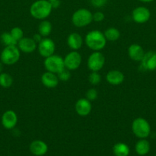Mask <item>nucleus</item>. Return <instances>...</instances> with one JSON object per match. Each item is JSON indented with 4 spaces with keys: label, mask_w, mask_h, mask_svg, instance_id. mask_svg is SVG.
Returning a JSON list of instances; mask_svg holds the SVG:
<instances>
[{
    "label": "nucleus",
    "mask_w": 156,
    "mask_h": 156,
    "mask_svg": "<svg viewBox=\"0 0 156 156\" xmlns=\"http://www.w3.org/2000/svg\"><path fill=\"white\" fill-rule=\"evenodd\" d=\"M84 42L90 50L93 51H101L105 48L107 41L102 31L93 30L86 34Z\"/></svg>",
    "instance_id": "nucleus-1"
},
{
    "label": "nucleus",
    "mask_w": 156,
    "mask_h": 156,
    "mask_svg": "<svg viewBox=\"0 0 156 156\" xmlns=\"http://www.w3.org/2000/svg\"><path fill=\"white\" fill-rule=\"evenodd\" d=\"M53 8L48 0H37L31 5V15L37 20H45L51 13Z\"/></svg>",
    "instance_id": "nucleus-2"
},
{
    "label": "nucleus",
    "mask_w": 156,
    "mask_h": 156,
    "mask_svg": "<svg viewBox=\"0 0 156 156\" xmlns=\"http://www.w3.org/2000/svg\"><path fill=\"white\" fill-rule=\"evenodd\" d=\"M132 131L139 139H146L151 133V126L146 119L137 117L132 123Z\"/></svg>",
    "instance_id": "nucleus-3"
},
{
    "label": "nucleus",
    "mask_w": 156,
    "mask_h": 156,
    "mask_svg": "<svg viewBox=\"0 0 156 156\" xmlns=\"http://www.w3.org/2000/svg\"><path fill=\"white\" fill-rule=\"evenodd\" d=\"M71 21L76 27H87L93 21V13L87 9H79L72 15Z\"/></svg>",
    "instance_id": "nucleus-4"
},
{
    "label": "nucleus",
    "mask_w": 156,
    "mask_h": 156,
    "mask_svg": "<svg viewBox=\"0 0 156 156\" xmlns=\"http://www.w3.org/2000/svg\"><path fill=\"white\" fill-rule=\"evenodd\" d=\"M21 51L16 46L5 47L0 54V60L4 65L12 66L20 59Z\"/></svg>",
    "instance_id": "nucleus-5"
},
{
    "label": "nucleus",
    "mask_w": 156,
    "mask_h": 156,
    "mask_svg": "<svg viewBox=\"0 0 156 156\" xmlns=\"http://www.w3.org/2000/svg\"><path fill=\"white\" fill-rule=\"evenodd\" d=\"M44 66L46 71L58 74L65 68L64 58L59 55L53 54L48 57L44 58Z\"/></svg>",
    "instance_id": "nucleus-6"
},
{
    "label": "nucleus",
    "mask_w": 156,
    "mask_h": 156,
    "mask_svg": "<svg viewBox=\"0 0 156 156\" xmlns=\"http://www.w3.org/2000/svg\"><path fill=\"white\" fill-rule=\"evenodd\" d=\"M106 59L100 51H93L87 59V65L91 72H99L103 68Z\"/></svg>",
    "instance_id": "nucleus-7"
},
{
    "label": "nucleus",
    "mask_w": 156,
    "mask_h": 156,
    "mask_svg": "<svg viewBox=\"0 0 156 156\" xmlns=\"http://www.w3.org/2000/svg\"><path fill=\"white\" fill-rule=\"evenodd\" d=\"M64 66L70 71H74L77 69L82 62V56L80 53L76 50H72L69 52L64 58Z\"/></svg>",
    "instance_id": "nucleus-8"
},
{
    "label": "nucleus",
    "mask_w": 156,
    "mask_h": 156,
    "mask_svg": "<svg viewBox=\"0 0 156 156\" xmlns=\"http://www.w3.org/2000/svg\"><path fill=\"white\" fill-rule=\"evenodd\" d=\"M38 50L40 56L46 58L54 54L55 46L54 41L49 37H44L38 44Z\"/></svg>",
    "instance_id": "nucleus-9"
},
{
    "label": "nucleus",
    "mask_w": 156,
    "mask_h": 156,
    "mask_svg": "<svg viewBox=\"0 0 156 156\" xmlns=\"http://www.w3.org/2000/svg\"><path fill=\"white\" fill-rule=\"evenodd\" d=\"M131 17L137 24H145L149 21L151 18V12L145 6H139L133 9Z\"/></svg>",
    "instance_id": "nucleus-10"
},
{
    "label": "nucleus",
    "mask_w": 156,
    "mask_h": 156,
    "mask_svg": "<svg viewBox=\"0 0 156 156\" xmlns=\"http://www.w3.org/2000/svg\"><path fill=\"white\" fill-rule=\"evenodd\" d=\"M140 62V70L142 71L156 70V53L154 51H148L145 53V55Z\"/></svg>",
    "instance_id": "nucleus-11"
},
{
    "label": "nucleus",
    "mask_w": 156,
    "mask_h": 156,
    "mask_svg": "<svg viewBox=\"0 0 156 156\" xmlns=\"http://www.w3.org/2000/svg\"><path fill=\"white\" fill-rule=\"evenodd\" d=\"M1 123L3 127L6 129H12L18 123V116L12 110H8L3 113L2 116Z\"/></svg>",
    "instance_id": "nucleus-12"
},
{
    "label": "nucleus",
    "mask_w": 156,
    "mask_h": 156,
    "mask_svg": "<svg viewBox=\"0 0 156 156\" xmlns=\"http://www.w3.org/2000/svg\"><path fill=\"white\" fill-rule=\"evenodd\" d=\"M92 111L91 101L85 98H80L75 104V111L80 117H87Z\"/></svg>",
    "instance_id": "nucleus-13"
},
{
    "label": "nucleus",
    "mask_w": 156,
    "mask_h": 156,
    "mask_svg": "<svg viewBox=\"0 0 156 156\" xmlns=\"http://www.w3.org/2000/svg\"><path fill=\"white\" fill-rule=\"evenodd\" d=\"M17 47L24 53H32L38 48V44L32 37H22L18 41Z\"/></svg>",
    "instance_id": "nucleus-14"
},
{
    "label": "nucleus",
    "mask_w": 156,
    "mask_h": 156,
    "mask_svg": "<svg viewBox=\"0 0 156 156\" xmlns=\"http://www.w3.org/2000/svg\"><path fill=\"white\" fill-rule=\"evenodd\" d=\"M30 152L35 156H43L48 151V146L47 143L40 140H34L29 146Z\"/></svg>",
    "instance_id": "nucleus-15"
},
{
    "label": "nucleus",
    "mask_w": 156,
    "mask_h": 156,
    "mask_svg": "<svg viewBox=\"0 0 156 156\" xmlns=\"http://www.w3.org/2000/svg\"><path fill=\"white\" fill-rule=\"evenodd\" d=\"M59 79L58 75L50 72H45L41 77V82L44 87L48 88H54L59 84Z\"/></svg>",
    "instance_id": "nucleus-16"
},
{
    "label": "nucleus",
    "mask_w": 156,
    "mask_h": 156,
    "mask_svg": "<svg viewBox=\"0 0 156 156\" xmlns=\"http://www.w3.org/2000/svg\"><path fill=\"white\" fill-rule=\"evenodd\" d=\"M125 76L121 71L117 69L110 70L106 76V80L111 85H119L124 82Z\"/></svg>",
    "instance_id": "nucleus-17"
},
{
    "label": "nucleus",
    "mask_w": 156,
    "mask_h": 156,
    "mask_svg": "<svg viewBox=\"0 0 156 156\" xmlns=\"http://www.w3.org/2000/svg\"><path fill=\"white\" fill-rule=\"evenodd\" d=\"M67 46L72 50H79L84 44V39L80 34L73 32L70 34L67 39Z\"/></svg>",
    "instance_id": "nucleus-18"
},
{
    "label": "nucleus",
    "mask_w": 156,
    "mask_h": 156,
    "mask_svg": "<svg viewBox=\"0 0 156 156\" xmlns=\"http://www.w3.org/2000/svg\"><path fill=\"white\" fill-rule=\"evenodd\" d=\"M145 52L141 45L138 44H132L128 47V55L132 60L135 62H141Z\"/></svg>",
    "instance_id": "nucleus-19"
},
{
    "label": "nucleus",
    "mask_w": 156,
    "mask_h": 156,
    "mask_svg": "<svg viewBox=\"0 0 156 156\" xmlns=\"http://www.w3.org/2000/svg\"><path fill=\"white\" fill-rule=\"evenodd\" d=\"M150 148L151 146L148 140L145 139H140L135 146V150L139 155L144 156L149 152Z\"/></svg>",
    "instance_id": "nucleus-20"
},
{
    "label": "nucleus",
    "mask_w": 156,
    "mask_h": 156,
    "mask_svg": "<svg viewBox=\"0 0 156 156\" xmlns=\"http://www.w3.org/2000/svg\"><path fill=\"white\" fill-rule=\"evenodd\" d=\"M113 152L115 156H128L130 149L125 143H117L113 146Z\"/></svg>",
    "instance_id": "nucleus-21"
},
{
    "label": "nucleus",
    "mask_w": 156,
    "mask_h": 156,
    "mask_svg": "<svg viewBox=\"0 0 156 156\" xmlns=\"http://www.w3.org/2000/svg\"><path fill=\"white\" fill-rule=\"evenodd\" d=\"M52 31V24L47 20H42L38 25V33L43 37H47Z\"/></svg>",
    "instance_id": "nucleus-22"
},
{
    "label": "nucleus",
    "mask_w": 156,
    "mask_h": 156,
    "mask_svg": "<svg viewBox=\"0 0 156 156\" xmlns=\"http://www.w3.org/2000/svg\"><path fill=\"white\" fill-rule=\"evenodd\" d=\"M104 36H105L106 39L107 41H110V42H114V41H118L120 38L121 34L119 29L116 27H109L106 30L104 31Z\"/></svg>",
    "instance_id": "nucleus-23"
},
{
    "label": "nucleus",
    "mask_w": 156,
    "mask_h": 156,
    "mask_svg": "<svg viewBox=\"0 0 156 156\" xmlns=\"http://www.w3.org/2000/svg\"><path fill=\"white\" fill-rule=\"evenodd\" d=\"M13 84V78L11 75L6 73H0V86L2 88H10Z\"/></svg>",
    "instance_id": "nucleus-24"
},
{
    "label": "nucleus",
    "mask_w": 156,
    "mask_h": 156,
    "mask_svg": "<svg viewBox=\"0 0 156 156\" xmlns=\"http://www.w3.org/2000/svg\"><path fill=\"white\" fill-rule=\"evenodd\" d=\"M1 41L6 47L7 46H16L18 41L12 36L10 32H4L1 35Z\"/></svg>",
    "instance_id": "nucleus-25"
},
{
    "label": "nucleus",
    "mask_w": 156,
    "mask_h": 156,
    "mask_svg": "<svg viewBox=\"0 0 156 156\" xmlns=\"http://www.w3.org/2000/svg\"><path fill=\"white\" fill-rule=\"evenodd\" d=\"M88 81L92 85H98L101 82V76L98 72H91L88 76Z\"/></svg>",
    "instance_id": "nucleus-26"
},
{
    "label": "nucleus",
    "mask_w": 156,
    "mask_h": 156,
    "mask_svg": "<svg viewBox=\"0 0 156 156\" xmlns=\"http://www.w3.org/2000/svg\"><path fill=\"white\" fill-rule=\"evenodd\" d=\"M10 34L17 41H20L21 38L24 37V32L22 29L19 27H14L13 28L11 29Z\"/></svg>",
    "instance_id": "nucleus-27"
},
{
    "label": "nucleus",
    "mask_w": 156,
    "mask_h": 156,
    "mask_svg": "<svg viewBox=\"0 0 156 156\" xmlns=\"http://www.w3.org/2000/svg\"><path fill=\"white\" fill-rule=\"evenodd\" d=\"M57 75H58V77L59 79V80L62 81V82H67V81H68L71 78V73H70V70L66 68L61 70Z\"/></svg>",
    "instance_id": "nucleus-28"
},
{
    "label": "nucleus",
    "mask_w": 156,
    "mask_h": 156,
    "mask_svg": "<svg viewBox=\"0 0 156 156\" xmlns=\"http://www.w3.org/2000/svg\"><path fill=\"white\" fill-rule=\"evenodd\" d=\"M98 97V92L96 89L95 88H90L87 90V93H86V98L88 99L90 101H95Z\"/></svg>",
    "instance_id": "nucleus-29"
},
{
    "label": "nucleus",
    "mask_w": 156,
    "mask_h": 156,
    "mask_svg": "<svg viewBox=\"0 0 156 156\" xmlns=\"http://www.w3.org/2000/svg\"><path fill=\"white\" fill-rule=\"evenodd\" d=\"M90 2L94 8L99 9V8L105 6L108 2V0H90Z\"/></svg>",
    "instance_id": "nucleus-30"
},
{
    "label": "nucleus",
    "mask_w": 156,
    "mask_h": 156,
    "mask_svg": "<svg viewBox=\"0 0 156 156\" xmlns=\"http://www.w3.org/2000/svg\"><path fill=\"white\" fill-rule=\"evenodd\" d=\"M105 18V15L102 12H96L93 14V21L95 22H101Z\"/></svg>",
    "instance_id": "nucleus-31"
},
{
    "label": "nucleus",
    "mask_w": 156,
    "mask_h": 156,
    "mask_svg": "<svg viewBox=\"0 0 156 156\" xmlns=\"http://www.w3.org/2000/svg\"><path fill=\"white\" fill-rule=\"evenodd\" d=\"M32 38H33V40L37 43V44H38V43H39L44 37H43L39 33H38V34H35L33 35V37H32Z\"/></svg>",
    "instance_id": "nucleus-32"
},
{
    "label": "nucleus",
    "mask_w": 156,
    "mask_h": 156,
    "mask_svg": "<svg viewBox=\"0 0 156 156\" xmlns=\"http://www.w3.org/2000/svg\"><path fill=\"white\" fill-rule=\"evenodd\" d=\"M51 3V5H52V8L54 9H58V7L60 6V5H61V2H60V0H57V1H54V2H52Z\"/></svg>",
    "instance_id": "nucleus-33"
},
{
    "label": "nucleus",
    "mask_w": 156,
    "mask_h": 156,
    "mask_svg": "<svg viewBox=\"0 0 156 156\" xmlns=\"http://www.w3.org/2000/svg\"><path fill=\"white\" fill-rule=\"evenodd\" d=\"M3 68H4V64L0 61V73H2L3 71Z\"/></svg>",
    "instance_id": "nucleus-34"
},
{
    "label": "nucleus",
    "mask_w": 156,
    "mask_h": 156,
    "mask_svg": "<svg viewBox=\"0 0 156 156\" xmlns=\"http://www.w3.org/2000/svg\"><path fill=\"white\" fill-rule=\"evenodd\" d=\"M139 1L142 2H145V3H148V2H151L154 1V0H139Z\"/></svg>",
    "instance_id": "nucleus-35"
},
{
    "label": "nucleus",
    "mask_w": 156,
    "mask_h": 156,
    "mask_svg": "<svg viewBox=\"0 0 156 156\" xmlns=\"http://www.w3.org/2000/svg\"><path fill=\"white\" fill-rule=\"evenodd\" d=\"M50 2H54V1H57V0H48Z\"/></svg>",
    "instance_id": "nucleus-36"
},
{
    "label": "nucleus",
    "mask_w": 156,
    "mask_h": 156,
    "mask_svg": "<svg viewBox=\"0 0 156 156\" xmlns=\"http://www.w3.org/2000/svg\"><path fill=\"white\" fill-rule=\"evenodd\" d=\"M155 156H156V155H155Z\"/></svg>",
    "instance_id": "nucleus-37"
}]
</instances>
